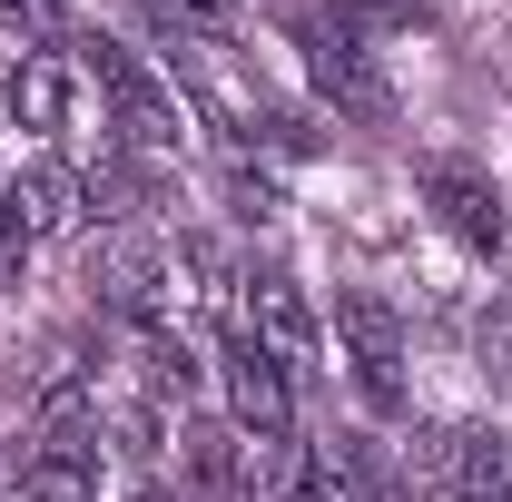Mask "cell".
<instances>
[{
  "label": "cell",
  "instance_id": "18",
  "mask_svg": "<svg viewBox=\"0 0 512 502\" xmlns=\"http://www.w3.org/2000/svg\"><path fill=\"white\" fill-rule=\"evenodd\" d=\"M335 20L365 40V30H414V0H335Z\"/></svg>",
  "mask_w": 512,
  "mask_h": 502
},
{
  "label": "cell",
  "instance_id": "4",
  "mask_svg": "<svg viewBox=\"0 0 512 502\" xmlns=\"http://www.w3.org/2000/svg\"><path fill=\"white\" fill-rule=\"evenodd\" d=\"M89 69H99V89H109V109H119V128H128V148H138V158H168V148L188 138V128H178V99L128 60L119 40H89Z\"/></svg>",
  "mask_w": 512,
  "mask_h": 502
},
{
  "label": "cell",
  "instance_id": "12",
  "mask_svg": "<svg viewBox=\"0 0 512 502\" xmlns=\"http://www.w3.org/2000/svg\"><path fill=\"white\" fill-rule=\"evenodd\" d=\"M10 119L50 138V128L69 119V60H50V50H30V60L10 69Z\"/></svg>",
  "mask_w": 512,
  "mask_h": 502
},
{
  "label": "cell",
  "instance_id": "21",
  "mask_svg": "<svg viewBox=\"0 0 512 502\" xmlns=\"http://www.w3.org/2000/svg\"><path fill=\"white\" fill-rule=\"evenodd\" d=\"M20 286V237H0V296Z\"/></svg>",
  "mask_w": 512,
  "mask_h": 502
},
{
  "label": "cell",
  "instance_id": "2",
  "mask_svg": "<svg viewBox=\"0 0 512 502\" xmlns=\"http://www.w3.org/2000/svg\"><path fill=\"white\" fill-rule=\"evenodd\" d=\"M306 79H316V99L335 109V119H365V128L394 119V89H384L375 50H365L345 20H316V30H306Z\"/></svg>",
  "mask_w": 512,
  "mask_h": 502
},
{
  "label": "cell",
  "instance_id": "8",
  "mask_svg": "<svg viewBox=\"0 0 512 502\" xmlns=\"http://www.w3.org/2000/svg\"><path fill=\"white\" fill-rule=\"evenodd\" d=\"M79 207H89V178L69 168V158H20V178H10V227L20 237H69L79 227Z\"/></svg>",
  "mask_w": 512,
  "mask_h": 502
},
{
  "label": "cell",
  "instance_id": "11",
  "mask_svg": "<svg viewBox=\"0 0 512 502\" xmlns=\"http://www.w3.org/2000/svg\"><path fill=\"white\" fill-rule=\"evenodd\" d=\"M178 473L197 493H247V434L237 424H188L178 434Z\"/></svg>",
  "mask_w": 512,
  "mask_h": 502
},
{
  "label": "cell",
  "instance_id": "16",
  "mask_svg": "<svg viewBox=\"0 0 512 502\" xmlns=\"http://www.w3.org/2000/svg\"><path fill=\"white\" fill-rule=\"evenodd\" d=\"M453 424H414V443H404V473H414V483H444L453 493Z\"/></svg>",
  "mask_w": 512,
  "mask_h": 502
},
{
  "label": "cell",
  "instance_id": "24",
  "mask_svg": "<svg viewBox=\"0 0 512 502\" xmlns=\"http://www.w3.org/2000/svg\"><path fill=\"white\" fill-rule=\"evenodd\" d=\"M0 483H10V463H0Z\"/></svg>",
  "mask_w": 512,
  "mask_h": 502
},
{
  "label": "cell",
  "instance_id": "20",
  "mask_svg": "<svg viewBox=\"0 0 512 502\" xmlns=\"http://www.w3.org/2000/svg\"><path fill=\"white\" fill-rule=\"evenodd\" d=\"M50 20H60V0H0V30H20V40H50Z\"/></svg>",
  "mask_w": 512,
  "mask_h": 502
},
{
  "label": "cell",
  "instance_id": "3",
  "mask_svg": "<svg viewBox=\"0 0 512 502\" xmlns=\"http://www.w3.org/2000/svg\"><path fill=\"white\" fill-rule=\"evenodd\" d=\"M89 296L109 315H128V325H158V306H168V256H158V237L109 227V237L89 247Z\"/></svg>",
  "mask_w": 512,
  "mask_h": 502
},
{
  "label": "cell",
  "instance_id": "22",
  "mask_svg": "<svg viewBox=\"0 0 512 502\" xmlns=\"http://www.w3.org/2000/svg\"><path fill=\"white\" fill-rule=\"evenodd\" d=\"M0 237H20V227H10V178H0Z\"/></svg>",
  "mask_w": 512,
  "mask_h": 502
},
{
  "label": "cell",
  "instance_id": "7",
  "mask_svg": "<svg viewBox=\"0 0 512 502\" xmlns=\"http://www.w3.org/2000/svg\"><path fill=\"white\" fill-rule=\"evenodd\" d=\"M237 335L266 345L276 365H316V315L286 276H237Z\"/></svg>",
  "mask_w": 512,
  "mask_h": 502
},
{
  "label": "cell",
  "instance_id": "23",
  "mask_svg": "<svg viewBox=\"0 0 512 502\" xmlns=\"http://www.w3.org/2000/svg\"><path fill=\"white\" fill-rule=\"evenodd\" d=\"M138 502H168V493H138Z\"/></svg>",
  "mask_w": 512,
  "mask_h": 502
},
{
  "label": "cell",
  "instance_id": "17",
  "mask_svg": "<svg viewBox=\"0 0 512 502\" xmlns=\"http://www.w3.org/2000/svg\"><path fill=\"white\" fill-rule=\"evenodd\" d=\"M473 345H483L493 394H512V296H493V306H483V335H473Z\"/></svg>",
  "mask_w": 512,
  "mask_h": 502
},
{
  "label": "cell",
  "instance_id": "19",
  "mask_svg": "<svg viewBox=\"0 0 512 502\" xmlns=\"http://www.w3.org/2000/svg\"><path fill=\"white\" fill-rule=\"evenodd\" d=\"M227 197H237V217H247V227H266V217H276V188H266V178H256L247 158H237V168H227Z\"/></svg>",
  "mask_w": 512,
  "mask_h": 502
},
{
  "label": "cell",
  "instance_id": "5",
  "mask_svg": "<svg viewBox=\"0 0 512 502\" xmlns=\"http://www.w3.org/2000/svg\"><path fill=\"white\" fill-rule=\"evenodd\" d=\"M227 414H237V434L247 443H286L296 434V394H286V365L266 355V345H247V335H227Z\"/></svg>",
  "mask_w": 512,
  "mask_h": 502
},
{
  "label": "cell",
  "instance_id": "13",
  "mask_svg": "<svg viewBox=\"0 0 512 502\" xmlns=\"http://www.w3.org/2000/svg\"><path fill=\"white\" fill-rule=\"evenodd\" d=\"M453 502H512V434H463L453 443Z\"/></svg>",
  "mask_w": 512,
  "mask_h": 502
},
{
  "label": "cell",
  "instance_id": "15",
  "mask_svg": "<svg viewBox=\"0 0 512 502\" xmlns=\"http://www.w3.org/2000/svg\"><path fill=\"white\" fill-rule=\"evenodd\" d=\"M138 365H148V394H158V404H168V394H188V384H197L188 345H178L168 325H138Z\"/></svg>",
  "mask_w": 512,
  "mask_h": 502
},
{
  "label": "cell",
  "instance_id": "6",
  "mask_svg": "<svg viewBox=\"0 0 512 502\" xmlns=\"http://www.w3.org/2000/svg\"><path fill=\"white\" fill-rule=\"evenodd\" d=\"M424 197H434V217H444L473 256H503V188H493L473 158H424Z\"/></svg>",
  "mask_w": 512,
  "mask_h": 502
},
{
  "label": "cell",
  "instance_id": "9",
  "mask_svg": "<svg viewBox=\"0 0 512 502\" xmlns=\"http://www.w3.org/2000/svg\"><path fill=\"white\" fill-rule=\"evenodd\" d=\"M20 502H99V434L30 443L20 453Z\"/></svg>",
  "mask_w": 512,
  "mask_h": 502
},
{
  "label": "cell",
  "instance_id": "10",
  "mask_svg": "<svg viewBox=\"0 0 512 502\" xmlns=\"http://www.w3.org/2000/svg\"><path fill=\"white\" fill-rule=\"evenodd\" d=\"M306 502H384L365 434H325L316 453H306Z\"/></svg>",
  "mask_w": 512,
  "mask_h": 502
},
{
  "label": "cell",
  "instance_id": "14",
  "mask_svg": "<svg viewBox=\"0 0 512 502\" xmlns=\"http://www.w3.org/2000/svg\"><path fill=\"white\" fill-rule=\"evenodd\" d=\"M89 197H99L109 227H128V217L148 207V168H138V158H99V168H89Z\"/></svg>",
  "mask_w": 512,
  "mask_h": 502
},
{
  "label": "cell",
  "instance_id": "1",
  "mask_svg": "<svg viewBox=\"0 0 512 502\" xmlns=\"http://www.w3.org/2000/svg\"><path fill=\"white\" fill-rule=\"evenodd\" d=\"M335 345H345V375L365 394V414H404V325L384 296H335Z\"/></svg>",
  "mask_w": 512,
  "mask_h": 502
}]
</instances>
